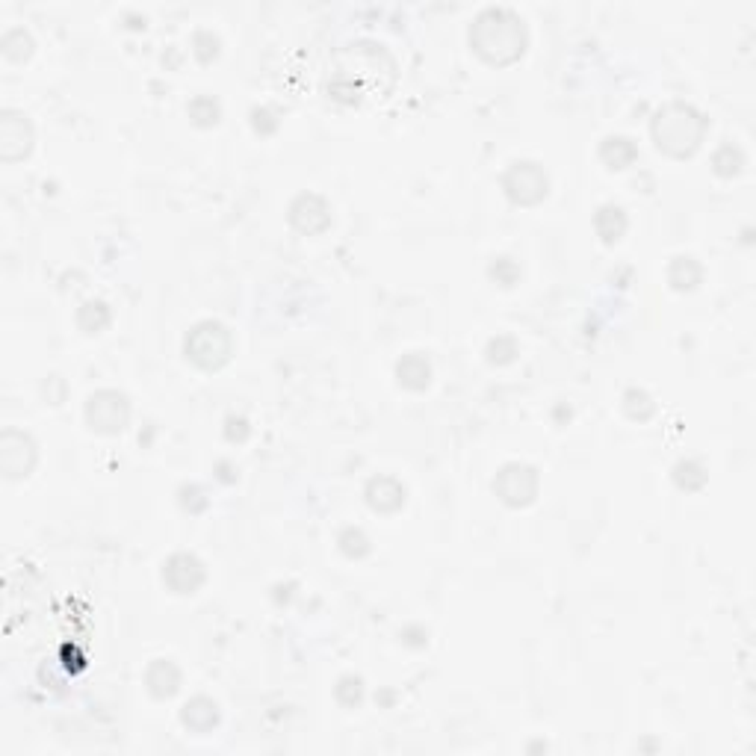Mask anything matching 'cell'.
Returning a JSON list of instances; mask_svg holds the SVG:
<instances>
[{"label": "cell", "mask_w": 756, "mask_h": 756, "mask_svg": "<svg viewBox=\"0 0 756 756\" xmlns=\"http://www.w3.org/2000/svg\"><path fill=\"white\" fill-rule=\"evenodd\" d=\"M470 45L488 63H514L526 48V27L508 9H485L470 27Z\"/></svg>", "instance_id": "6da1fadb"}, {"label": "cell", "mask_w": 756, "mask_h": 756, "mask_svg": "<svg viewBox=\"0 0 756 756\" xmlns=\"http://www.w3.org/2000/svg\"><path fill=\"white\" fill-rule=\"evenodd\" d=\"M650 130H653L659 151H665L671 157H689L703 142L706 122L689 104H668L656 113Z\"/></svg>", "instance_id": "7a4b0ae2"}, {"label": "cell", "mask_w": 756, "mask_h": 756, "mask_svg": "<svg viewBox=\"0 0 756 756\" xmlns=\"http://www.w3.org/2000/svg\"><path fill=\"white\" fill-rule=\"evenodd\" d=\"M187 358L201 370H219L231 358V334L222 322H198L187 334Z\"/></svg>", "instance_id": "3957f363"}, {"label": "cell", "mask_w": 756, "mask_h": 756, "mask_svg": "<svg viewBox=\"0 0 756 756\" xmlns=\"http://www.w3.org/2000/svg\"><path fill=\"white\" fill-rule=\"evenodd\" d=\"M130 405L119 390H98L86 402V423L101 435H116L127 426Z\"/></svg>", "instance_id": "277c9868"}, {"label": "cell", "mask_w": 756, "mask_h": 756, "mask_svg": "<svg viewBox=\"0 0 756 756\" xmlns=\"http://www.w3.org/2000/svg\"><path fill=\"white\" fill-rule=\"evenodd\" d=\"M503 187L514 204H538V201L547 195L550 181H547V172H544L538 163L520 160V163H514V166L505 172Z\"/></svg>", "instance_id": "5b68a950"}, {"label": "cell", "mask_w": 756, "mask_h": 756, "mask_svg": "<svg viewBox=\"0 0 756 756\" xmlns=\"http://www.w3.org/2000/svg\"><path fill=\"white\" fill-rule=\"evenodd\" d=\"M494 491L505 505H529L538 494V473L529 464H505L494 479Z\"/></svg>", "instance_id": "8992f818"}, {"label": "cell", "mask_w": 756, "mask_h": 756, "mask_svg": "<svg viewBox=\"0 0 756 756\" xmlns=\"http://www.w3.org/2000/svg\"><path fill=\"white\" fill-rule=\"evenodd\" d=\"M36 464V443L30 441V435L24 432H3L0 438V467L9 479H21L33 470Z\"/></svg>", "instance_id": "52a82bcc"}, {"label": "cell", "mask_w": 756, "mask_h": 756, "mask_svg": "<svg viewBox=\"0 0 756 756\" xmlns=\"http://www.w3.org/2000/svg\"><path fill=\"white\" fill-rule=\"evenodd\" d=\"M33 148V127L27 122V116L6 110L0 119V157L3 160H21L27 157Z\"/></svg>", "instance_id": "ba28073f"}, {"label": "cell", "mask_w": 756, "mask_h": 756, "mask_svg": "<svg viewBox=\"0 0 756 756\" xmlns=\"http://www.w3.org/2000/svg\"><path fill=\"white\" fill-rule=\"evenodd\" d=\"M163 579L175 594H192L204 582V567L195 556L178 553L163 565Z\"/></svg>", "instance_id": "9c48e42d"}, {"label": "cell", "mask_w": 756, "mask_h": 756, "mask_svg": "<svg viewBox=\"0 0 756 756\" xmlns=\"http://www.w3.org/2000/svg\"><path fill=\"white\" fill-rule=\"evenodd\" d=\"M290 222L302 231V234H319L328 228L331 216H328V204L319 195H299L290 207Z\"/></svg>", "instance_id": "30bf717a"}, {"label": "cell", "mask_w": 756, "mask_h": 756, "mask_svg": "<svg viewBox=\"0 0 756 756\" xmlns=\"http://www.w3.org/2000/svg\"><path fill=\"white\" fill-rule=\"evenodd\" d=\"M367 503L373 505L376 511L390 514V511H396V508L405 505V488L396 479H390V476H378V479H373L367 485Z\"/></svg>", "instance_id": "8fae6325"}, {"label": "cell", "mask_w": 756, "mask_h": 756, "mask_svg": "<svg viewBox=\"0 0 756 756\" xmlns=\"http://www.w3.org/2000/svg\"><path fill=\"white\" fill-rule=\"evenodd\" d=\"M145 683H148V692L160 700L172 697V694L181 689V671L169 662V659H157L148 674H145Z\"/></svg>", "instance_id": "7c38bea8"}, {"label": "cell", "mask_w": 756, "mask_h": 756, "mask_svg": "<svg viewBox=\"0 0 756 756\" xmlns=\"http://www.w3.org/2000/svg\"><path fill=\"white\" fill-rule=\"evenodd\" d=\"M181 721L192 733H207V730H213L219 724V706L213 700H207V697H195L184 706Z\"/></svg>", "instance_id": "4fadbf2b"}, {"label": "cell", "mask_w": 756, "mask_h": 756, "mask_svg": "<svg viewBox=\"0 0 756 756\" xmlns=\"http://www.w3.org/2000/svg\"><path fill=\"white\" fill-rule=\"evenodd\" d=\"M396 376H399V384H405L408 390H423L429 384V378H432V367H429V361L423 355L411 352V355H405L399 361Z\"/></svg>", "instance_id": "5bb4252c"}, {"label": "cell", "mask_w": 756, "mask_h": 756, "mask_svg": "<svg viewBox=\"0 0 756 756\" xmlns=\"http://www.w3.org/2000/svg\"><path fill=\"white\" fill-rule=\"evenodd\" d=\"M600 157H603L612 169H627L632 160L638 157V151H635L632 139H627V136H609V139L603 142V148H600Z\"/></svg>", "instance_id": "9a60e30c"}, {"label": "cell", "mask_w": 756, "mask_h": 756, "mask_svg": "<svg viewBox=\"0 0 756 756\" xmlns=\"http://www.w3.org/2000/svg\"><path fill=\"white\" fill-rule=\"evenodd\" d=\"M624 231H627V216H624V210L615 207V204L600 207V213H597V234H600L606 243H618Z\"/></svg>", "instance_id": "2e32d148"}, {"label": "cell", "mask_w": 756, "mask_h": 756, "mask_svg": "<svg viewBox=\"0 0 756 756\" xmlns=\"http://www.w3.org/2000/svg\"><path fill=\"white\" fill-rule=\"evenodd\" d=\"M697 281H700V266L694 263L692 257H677L671 263V284L677 290H692Z\"/></svg>", "instance_id": "e0dca14e"}, {"label": "cell", "mask_w": 756, "mask_h": 756, "mask_svg": "<svg viewBox=\"0 0 756 756\" xmlns=\"http://www.w3.org/2000/svg\"><path fill=\"white\" fill-rule=\"evenodd\" d=\"M340 547H343V553H346V556L361 559V556H367V553H370V538H367L361 529H346V532L340 535Z\"/></svg>", "instance_id": "ac0fdd59"}, {"label": "cell", "mask_w": 756, "mask_h": 756, "mask_svg": "<svg viewBox=\"0 0 756 756\" xmlns=\"http://www.w3.org/2000/svg\"><path fill=\"white\" fill-rule=\"evenodd\" d=\"M77 316H92V319H95V331H101V328L110 322V311H107V305H104V302H86Z\"/></svg>", "instance_id": "d6986e66"}]
</instances>
